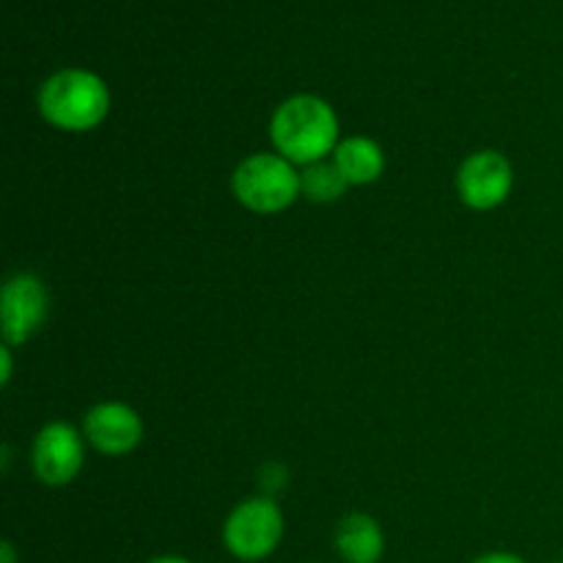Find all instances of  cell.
I'll list each match as a JSON object with an SVG mask.
<instances>
[{
    "mask_svg": "<svg viewBox=\"0 0 563 563\" xmlns=\"http://www.w3.org/2000/svg\"><path fill=\"white\" fill-rule=\"evenodd\" d=\"M339 115L317 93H295L275 108L269 141L275 152L295 165H313L333 157L339 146Z\"/></svg>",
    "mask_w": 563,
    "mask_h": 563,
    "instance_id": "cell-1",
    "label": "cell"
},
{
    "mask_svg": "<svg viewBox=\"0 0 563 563\" xmlns=\"http://www.w3.org/2000/svg\"><path fill=\"white\" fill-rule=\"evenodd\" d=\"M38 113L64 132H88L110 113V88L88 69H60L38 88Z\"/></svg>",
    "mask_w": 563,
    "mask_h": 563,
    "instance_id": "cell-2",
    "label": "cell"
},
{
    "mask_svg": "<svg viewBox=\"0 0 563 563\" xmlns=\"http://www.w3.org/2000/svg\"><path fill=\"white\" fill-rule=\"evenodd\" d=\"M234 198L256 214H278L302 196L300 170L278 152H258L242 159L231 176Z\"/></svg>",
    "mask_w": 563,
    "mask_h": 563,
    "instance_id": "cell-3",
    "label": "cell"
},
{
    "mask_svg": "<svg viewBox=\"0 0 563 563\" xmlns=\"http://www.w3.org/2000/svg\"><path fill=\"white\" fill-rule=\"evenodd\" d=\"M286 520L275 498L256 495L231 509L223 522V544L236 561L258 563L275 553L284 542Z\"/></svg>",
    "mask_w": 563,
    "mask_h": 563,
    "instance_id": "cell-4",
    "label": "cell"
},
{
    "mask_svg": "<svg viewBox=\"0 0 563 563\" xmlns=\"http://www.w3.org/2000/svg\"><path fill=\"white\" fill-rule=\"evenodd\" d=\"M49 313V291L33 273L11 275L0 291V333L3 344L20 346L42 330Z\"/></svg>",
    "mask_w": 563,
    "mask_h": 563,
    "instance_id": "cell-5",
    "label": "cell"
},
{
    "mask_svg": "<svg viewBox=\"0 0 563 563\" xmlns=\"http://www.w3.org/2000/svg\"><path fill=\"white\" fill-rule=\"evenodd\" d=\"M31 465L44 487H66L86 465V434L66 421L47 423L33 438Z\"/></svg>",
    "mask_w": 563,
    "mask_h": 563,
    "instance_id": "cell-6",
    "label": "cell"
},
{
    "mask_svg": "<svg viewBox=\"0 0 563 563\" xmlns=\"http://www.w3.org/2000/svg\"><path fill=\"white\" fill-rule=\"evenodd\" d=\"M515 187V168L509 157L495 148H482L462 159L456 170V192L462 203L476 212H489L506 203Z\"/></svg>",
    "mask_w": 563,
    "mask_h": 563,
    "instance_id": "cell-7",
    "label": "cell"
},
{
    "mask_svg": "<svg viewBox=\"0 0 563 563\" xmlns=\"http://www.w3.org/2000/svg\"><path fill=\"white\" fill-rule=\"evenodd\" d=\"M82 434L91 449L104 456H124L141 445L143 421L135 407L124 401H102L82 418Z\"/></svg>",
    "mask_w": 563,
    "mask_h": 563,
    "instance_id": "cell-8",
    "label": "cell"
},
{
    "mask_svg": "<svg viewBox=\"0 0 563 563\" xmlns=\"http://www.w3.org/2000/svg\"><path fill=\"white\" fill-rule=\"evenodd\" d=\"M335 553L344 563H379L385 555V533L374 517L352 511L333 531Z\"/></svg>",
    "mask_w": 563,
    "mask_h": 563,
    "instance_id": "cell-9",
    "label": "cell"
},
{
    "mask_svg": "<svg viewBox=\"0 0 563 563\" xmlns=\"http://www.w3.org/2000/svg\"><path fill=\"white\" fill-rule=\"evenodd\" d=\"M335 168L344 174L350 187H363L377 181L385 174V152L374 137L352 135L335 146L333 157Z\"/></svg>",
    "mask_w": 563,
    "mask_h": 563,
    "instance_id": "cell-10",
    "label": "cell"
},
{
    "mask_svg": "<svg viewBox=\"0 0 563 563\" xmlns=\"http://www.w3.org/2000/svg\"><path fill=\"white\" fill-rule=\"evenodd\" d=\"M302 181V196L313 203H333L339 201L346 192L350 181L344 179L339 168H335L333 159H322V163L306 165L300 170Z\"/></svg>",
    "mask_w": 563,
    "mask_h": 563,
    "instance_id": "cell-11",
    "label": "cell"
},
{
    "mask_svg": "<svg viewBox=\"0 0 563 563\" xmlns=\"http://www.w3.org/2000/svg\"><path fill=\"white\" fill-rule=\"evenodd\" d=\"M286 484H289V471L284 465H278V462H269L258 473V487H262V495H267V498H275L278 493H284Z\"/></svg>",
    "mask_w": 563,
    "mask_h": 563,
    "instance_id": "cell-12",
    "label": "cell"
},
{
    "mask_svg": "<svg viewBox=\"0 0 563 563\" xmlns=\"http://www.w3.org/2000/svg\"><path fill=\"white\" fill-rule=\"evenodd\" d=\"M471 563H528L526 559H520L517 553H506V550H493V553H484L478 559H473Z\"/></svg>",
    "mask_w": 563,
    "mask_h": 563,
    "instance_id": "cell-13",
    "label": "cell"
},
{
    "mask_svg": "<svg viewBox=\"0 0 563 563\" xmlns=\"http://www.w3.org/2000/svg\"><path fill=\"white\" fill-rule=\"evenodd\" d=\"M11 350H14V346H9V344L0 346V361H3V372H0V383H3V385H9V383H11V374H14V361H11Z\"/></svg>",
    "mask_w": 563,
    "mask_h": 563,
    "instance_id": "cell-14",
    "label": "cell"
},
{
    "mask_svg": "<svg viewBox=\"0 0 563 563\" xmlns=\"http://www.w3.org/2000/svg\"><path fill=\"white\" fill-rule=\"evenodd\" d=\"M0 563H16V550L11 542L0 544Z\"/></svg>",
    "mask_w": 563,
    "mask_h": 563,
    "instance_id": "cell-15",
    "label": "cell"
},
{
    "mask_svg": "<svg viewBox=\"0 0 563 563\" xmlns=\"http://www.w3.org/2000/svg\"><path fill=\"white\" fill-rule=\"evenodd\" d=\"M146 563H192V561L185 559V555H157V559H152Z\"/></svg>",
    "mask_w": 563,
    "mask_h": 563,
    "instance_id": "cell-16",
    "label": "cell"
},
{
    "mask_svg": "<svg viewBox=\"0 0 563 563\" xmlns=\"http://www.w3.org/2000/svg\"><path fill=\"white\" fill-rule=\"evenodd\" d=\"M553 563H563V561H553Z\"/></svg>",
    "mask_w": 563,
    "mask_h": 563,
    "instance_id": "cell-17",
    "label": "cell"
}]
</instances>
